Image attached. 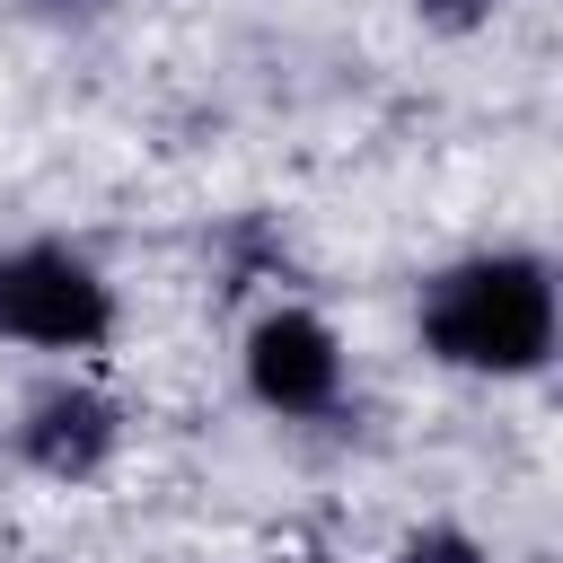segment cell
<instances>
[{
  "instance_id": "5",
  "label": "cell",
  "mask_w": 563,
  "mask_h": 563,
  "mask_svg": "<svg viewBox=\"0 0 563 563\" xmlns=\"http://www.w3.org/2000/svg\"><path fill=\"white\" fill-rule=\"evenodd\" d=\"M405 563H484V545L457 528H422V537H405Z\"/></svg>"
},
{
  "instance_id": "1",
  "label": "cell",
  "mask_w": 563,
  "mask_h": 563,
  "mask_svg": "<svg viewBox=\"0 0 563 563\" xmlns=\"http://www.w3.org/2000/svg\"><path fill=\"white\" fill-rule=\"evenodd\" d=\"M422 334L449 369L519 378L554 352V273L537 255H466L422 290Z\"/></svg>"
},
{
  "instance_id": "2",
  "label": "cell",
  "mask_w": 563,
  "mask_h": 563,
  "mask_svg": "<svg viewBox=\"0 0 563 563\" xmlns=\"http://www.w3.org/2000/svg\"><path fill=\"white\" fill-rule=\"evenodd\" d=\"M114 325V290L88 255L70 246H18L0 255V334L35 343V352H88Z\"/></svg>"
},
{
  "instance_id": "3",
  "label": "cell",
  "mask_w": 563,
  "mask_h": 563,
  "mask_svg": "<svg viewBox=\"0 0 563 563\" xmlns=\"http://www.w3.org/2000/svg\"><path fill=\"white\" fill-rule=\"evenodd\" d=\"M246 387L273 413H325L343 396V352H334V334L308 308H273L246 334Z\"/></svg>"
},
{
  "instance_id": "4",
  "label": "cell",
  "mask_w": 563,
  "mask_h": 563,
  "mask_svg": "<svg viewBox=\"0 0 563 563\" xmlns=\"http://www.w3.org/2000/svg\"><path fill=\"white\" fill-rule=\"evenodd\" d=\"M114 405L97 396V387H44L35 405H26V422H18V449H26V466H44V475H62V484H79V475H97L106 457H114Z\"/></svg>"
}]
</instances>
